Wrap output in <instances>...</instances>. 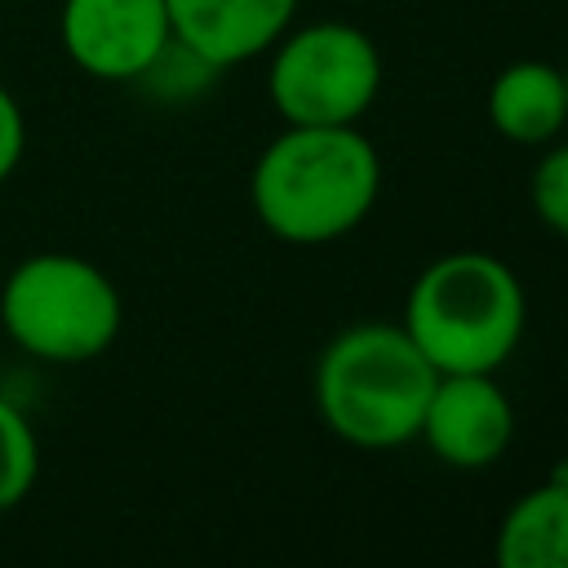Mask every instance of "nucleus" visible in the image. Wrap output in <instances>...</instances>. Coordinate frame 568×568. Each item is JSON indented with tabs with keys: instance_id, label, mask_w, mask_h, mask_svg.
Here are the masks:
<instances>
[{
	"instance_id": "f257e3e1",
	"label": "nucleus",
	"mask_w": 568,
	"mask_h": 568,
	"mask_svg": "<svg viewBox=\"0 0 568 568\" xmlns=\"http://www.w3.org/2000/svg\"><path fill=\"white\" fill-rule=\"evenodd\" d=\"M382 195V155L359 124H284L248 178L257 222L284 244L351 235Z\"/></svg>"
},
{
	"instance_id": "f03ea898",
	"label": "nucleus",
	"mask_w": 568,
	"mask_h": 568,
	"mask_svg": "<svg viewBox=\"0 0 568 568\" xmlns=\"http://www.w3.org/2000/svg\"><path fill=\"white\" fill-rule=\"evenodd\" d=\"M439 373L404 324L364 320L342 328L315 364V408L351 448H404L417 439Z\"/></svg>"
},
{
	"instance_id": "7ed1b4c3",
	"label": "nucleus",
	"mask_w": 568,
	"mask_h": 568,
	"mask_svg": "<svg viewBox=\"0 0 568 568\" xmlns=\"http://www.w3.org/2000/svg\"><path fill=\"white\" fill-rule=\"evenodd\" d=\"M399 324L435 373H497L524 342L528 293L501 257L457 248L413 280Z\"/></svg>"
},
{
	"instance_id": "20e7f679",
	"label": "nucleus",
	"mask_w": 568,
	"mask_h": 568,
	"mask_svg": "<svg viewBox=\"0 0 568 568\" xmlns=\"http://www.w3.org/2000/svg\"><path fill=\"white\" fill-rule=\"evenodd\" d=\"M4 337L40 364H89L106 355L124 328L115 280L62 248L22 257L0 284Z\"/></svg>"
},
{
	"instance_id": "39448f33",
	"label": "nucleus",
	"mask_w": 568,
	"mask_h": 568,
	"mask_svg": "<svg viewBox=\"0 0 568 568\" xmlns=\"http://www.w3.org/2000/svg\"><path fill=\"white\" fill-rule=\"evenodd\" d=\"M382 93V53L355 22L288 27L271 44L266 98L284 124H359Z\"/></svg>"
},
{
	"instance_id": "423d86ee",
	"label": "nucleus",
	"mask_w": 568,
	"mask_h": 568,
	"mask_svg": "<svg viewBox=\"0 0 568 568\" xmlns=\"http://www.w3.org/2000/svg\"><path fill=\"white\" fill-rule=\"evenodd\" d=\"M62 53L93 80L133 84L173 40L164 0H62Z\"/></svg>"
},
{
	"instance_id": "0eeeda50",
	"label": "nucleus",
	"mask_w": 568,
	"mask_h": 568,
	"mask_svg": "<svg viewBox=\"0 0 568 568\" xmlns=\"http://www.w3.org/2000/svg\"><path fill=\"white\" fill-rule=\"evenodd\" d=\"M417 439L453 470H488L515 439V408L493 373H439Z\"/></svg>"
},
{
	"instance_id": "6e6552de",
	"label": "nucleus",
	"mask_w": 568,
	"mask_h": 568,
	"mask_svg": "<svg viewBox=\"0 0 568 568\" xmlns=\"http://www.w3.org/2000/svg\"><path fill=\"white\" fill-rule=\"evenodd\" d=\"M169 27L213 67H240L266 53L297 13V0H164Z\"/></svg>"
},
{
	"instance_id": "1a4fd4ad",
	"label": "nucleus",
	"mask_w": 568,
	"mask_h": 568,
	"mask_svg": "<svg viewBox=\"0 0 568 568\" xmlns=\"http://www.w3.org/2000/svg\"><path fill=\"white\" fill-rule=\"evenodd\" d=\"M488 124L515 146H546L568 129L564 67L519 58L488 84Z\"/></svg>"
},
{
	"instance_id": "9d476101",
	"label": "nucleus",
	"mask_w": 568,
	"mask_h": 568,
	"mask_svg": "<svg viewBox=\"0 0 568 568\" xmlns=\"http://www.w3.org/2000/svg\"><path fill=\"white\" fill-rule=\"evenodd\" d=\"M501 568H568V484L546 479L515 497L497 528Z\"/></svg>"
},
{
	"instance_id": "9b49d317",
	"label": "nucleus",
	"mask_w": 568,
	"mask_h": 568,
	"mask_svg": "<svg viewBox=\"0 0 568 568\" xmlns=\"http://www.w3.org/2000/svg\"><path fill=\"white\" fill-rule=\"evenodd\" d=\"M40 479V439L31 417L0 395V515L22 506Z\"/></svg>"
},
{
	"instance_id": "f8f14e48",
	"label": "nucleus",
	"mask_w": 568,
	"mask_h": 568,
	"mask_svg": "<svg viewBox=\"0 0 568 568\" xmlns=\"http://www.w3.org/2000/svg\"><path fill=\"white\" fill-rule=\"evenodd\" d=\"M217 75H222V67H213L209 58H200L191 44H182V40L173 36V40L155 53V62H151L133 84H146V89L160 93V98H178V102H186V98L204 93Z\"/></svg>"
},
{
	"instance_id": "ddd939ff",
	"label": "nucleus",
	"mask_w": 568,
	"mask_h": 568,
	"mask_svg": "<svg viewBox=\"0 0 568 568\" xmlns=\"http://www.w3.org/2000/svg\"><path fill=\"white\" fill-rule=\"evenodd\" d=\"M528 204L546 231L568 240V142L555 138L541 146L532 178H528Z\"/></svg>"
},
{
	"instance_id": "4468645a",
	"label": "nucleus",
	"mask_w": 568,
	"mask_h": 568,
	"mask_svg": "<svg viewBox=\"0 0 568 568\" xmlns=\"http://www.w3.org/2000/svg\"><path fill=\"white\" fill-rule=\"evenodd\" d=\"M22 155H27V115H22L18 98L0 84V186L18 173Z\"/></svg>"
},
{
	"instance_id": "2eb2a0df",
	"label": "nucleus",
	"mask_w": 568,
	"mask_h": 568,
	"mask_svg": "<svg viewBox=\"0 0 568 568\" xmlns=\"http://www.w3.org/2000/svg\"><path fill=\"white\" fill-rule=\"evenodd\" d=\"M550 475H555V479H564V484H568V453H564V457H559V466H555V470H550Z\"/></svg>"
},
{
	"instance_id": "dca6fc26",
	"label": "nucleus",
	"mask_w": 568,
	"mask_h": 568,
	"mask_svg": "<svg viewBox=\"0 0 568 568\" xmlns=\"http://www.w3.org/2000/svg\"><path fill=\"white\" fill-rule=\"evenodd\" d=\"M564 93H568V67H564Z\"/></svg>"
}]
</instances>
